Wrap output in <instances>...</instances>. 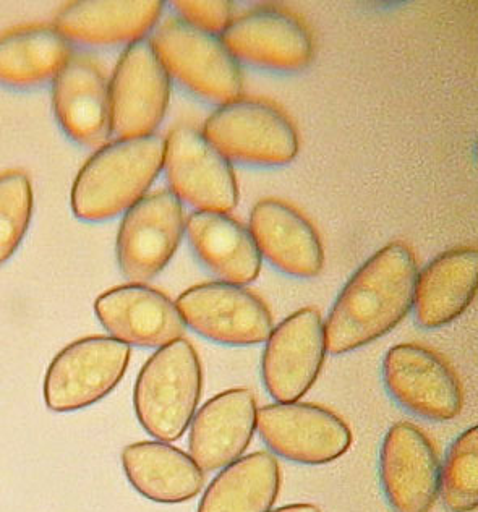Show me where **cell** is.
Returning a JSON list of instances; mask_svg holds the SVG:
<instances>
[{"label":"cell","instance_id":"cell-9","mask_svg":"<svg viewBox=\"0 0 478 512\" xmlns=\"http://www.w3.org/2000/svg\"><path fill=\"white\" fill-rule=\"evenodd\" d=\"M175 305L187 328L222 346H257L273 333L266 303L244 286L205 282L187 289Z\"/></svg>","mask_w":478,"mask_h":512},{"label":"cell","instance_id":"cell-27","mask_svg":"<svg viewBox=\"0 0 478 512\" xmlns=\"http://www.w3.org/2000/svg\"><path fill=\"white\" fill-rule=\"evenodd\" d=\"M33 216V187L22 171L0 174V265L15 255Z\"/></svg>","mask_w":478,"mask_h":512},{"label":"cell","instance_id":"cell-4","mask_svg":"<svg viewBox=\"0 0 478 512\" xmlns=\"http://www.w3.org/2000/svg\"><path fill=\"white\" fill-rule=\"evenodd\" d=\"M150 43L169 77L193 96L218 106L240 99L242 70L219 36L172 17L154 30Z\"/></svg>","mask_w":478,"mask_h":512},{"label":"cell","instance_id":"cell-15","mask_svg":"<svg viewBox=\"0 0 478 512\" xmlns=\"http://www.w3.org/2000/svg\"><path fill=\"white\" fill-rule=\"evenodd\" d=\"M221 41L239 64L299 72L313 59V39L302 23L279 10H253L232 20Z\"/></svg>","mask_w":478,"mask_h":512},{"label":"cell","instance_id":"cell-19","mask_svg":"<svg viewBox=\"0 0 478 512\" xmlns=\"http://www.w3.org/2000/svg\"><path fill=\"white\" fill-rule=\"evenodd\" d=\"M163 10L161 0H80L59 10L54 28L70 43L130 46L156 28Z\"/></svg>","mask_w":478,"mask_h":512},{"label":"cell","instance_id":"cell-22","mask_svg":"<svg viewBox=\"0 0 478 512\" xmlns=\"http://www.w3.org/2000/svg\"><path fill=\"white\" fill-rule=\"evenodd\" d=\"M185 232L198 261L219 281L235 286L257 281L263 258L252 234L237 219L195 211L185 222Z\"/></svg>","mask_w":478,"mask_h":512},{"label":"cell","instance_id":"cell-14","mask_svg":"<svg viewBox=\"0 0 478 512\" xmlns=\"http://www.w3.org/2000/svg\"><path fill=\"white\" fill-rule=\"evenodd\" d=\"M440 469L432 440L417 425L397 422L389 428L380 449V482L394 511H432Z\"/></svg>","mask_w":478,"mask_h":512},{"label":"cell","instance_id":"cell-26","mask_svg":"<svg viewBox=\"0 0 478 512\" xmlns=\"http://www.w3.org/2000/svg\"><path fill=\"white\" fill-rule=\"evenodd\" d=\"M444 508L451 512H472L478 508V428H467L449 446L440 469Z\"/></svg>","mask_w":478,"mask_h":512},{"label":"cell","instance_id":"cell-2","mask_svg":"<svg viewBox=\"0 0 478 512\" xmlns=\"http://www.w3.org/2000/svg\"><path fill=\"white\" fill-rule=\"evenodd\" d=\"M163 166L164 140L158 135L101 146L73 182V214L82 221L101 222L127 213L146 197Z\"/></svg>","mask_w":478,"mask_h":512},{"label":"cell","instance_id":"cell-13","mask_svg":"<svg viewBox=\"0 0 478 512\" xmlns=\"http://www.w3.org/2000/svg\"><path fill=\"white\" fill-rule=\"evenodd\" d=\"M328 354L325 323L313 307L273 329L261 357V380L276 402H297L313 388Z\"/></svg>","mask_w":478,"mask_h":512},{"label":"cell","instance_id":"cell-12","mask_svg":"<svg viewBox=\"0 0 478 512\" xmlns=\"http://www.w3.org/2000/svg\"><path fill=\"white\" fill-rule=\"evenodd\" d=\"M171 192L197 211L229 214L239 203L231 164L203 133L175 127L164 140V166Z\"/></svg>","mask_w":478,"mask_h":512},{"label":"cell","instance_id":"cell-1","mask_svg":"<svg viewBox=\"0 0 478 512\" xmlns=\"http://www.w3.org/2000/svg\"><path fill=\"white\" fill-rule=\"evenodd\" d=\"M419 266L401 242L386 245L347 281L325 323L328 354L344 355L391 333L414 307Z\"/></svg>","mask_w":478,"mask_h":512},{"label":"cell","instance_id":"cell-18","mask_svg":"<svg viewBox=\"0 0 478 512\" xmlns=\"http://www.w3.org/2000/svg\"><path fill=\"white\" fill-rule=\"evenodd\" d=\"M248 231L261 258L292 278H316L325 266L320 235L304 214L284 201L263 200L250 213Z\"/></svg>","mask_w":478,"mask_h":512},{"label":"cell","instance_id":"cell-8","mask_svg":"<svg viewBox=\"0 0 478 512\" xmlns=\"http://www.w3.org/2000/svg\"><path fill=\"white\" fill-rule=\"evenodd\" d=\"M257 431L271 454L302 466L338 461L352 446V430L346 420L308 402H273L261 407Z\"/></svg>","mask_w":478,"mask_h":512},{"label":"cell","instance_id":"cell-17","mask_svg":"<svg viewBox=\"0 0 478 512\" xmlns=\"http://www.w3.org/2000/svg\"><path fill=\"white\" fill-rule=\"evenodd\" d=\"M257 414V399L250 389H227L211 397L188 427L190 457L203 472H216L237 461L252 443Z\"/></svg>","mask_w":478,"mask_h":512},{"label":"cell","instance_id":"cell-16","mask_svg":"<svg viewBox=\"0 0 478 512\" xmlns=\"http://www.w3.org/2000/svg\"><path fill=\"white\" fill-rule=\"evenodd\" d=\"M94 313L111 338L127 346L161 349L187 331L175 302L145 284L109 289L94 302Z\"/></svg>","mask_w":478,"mask_h":512},{"label":"cell","instance_id":"cell-24","mask_svg":"<svg viewBox=\"0 0 478 512\" xmlns=\"http://www.w3.org/2000/svg\"><path fill=\"white\" fill-rule=\"evenodd\" d=\"M281 490V467L268 451L242 456L221 469L197 512H269Z\"/></svg>","mask_w":478,"mask_h":512},{"label":"cell","instance_id":"cell-11","mask_svg":"<svg viewBox=\"0 0 478 512\" xmlns=\"http://www.w3.org/2000/svg\"><path fill=\"white\" fill-rule=\"evenodd\" d=\"M182 201L171 190L150 193L120 222L117 263L133 284L156 278L172 260L185 234Z\"/></svg>","mask_w":478,"mask_h":512},{"label":"cell","instance_id":"cell-10","mask_svg":"<svg viewBox=\"0 0 478 512\" xmlns=\"http://www.w3.org/2000/svg\"><path fill=\"white\" fill-rule=\"evenodd\" d=\"M383 383L394 401L419 419L449 422L464 407L461 381L433 350L397 344L383 359Z\"/></svg>","mask_w":478,"mask_h":512},{"label":"cell","instance_id":"cell-6","mask_svg":"<svg viewBox=\"0 0 478 512\" xmlns=\"http://www.w3.org/2000/svg\"><path fill=\"white\" fill-rule=\"evenodd\" d=\"M132 349L111 336L78 339L60 350L44 376V402L57 414L94 406L119 386Z\"/></svg>","mask_w":478,"mask_h":512},{"label":"cell","instance_id":"cell-7","mask_svg":"<svg viewBox=\"0 0 478 512\" xmlns=\"http://www.w3.org/2000/svg\"><path fill=\"white\" fill-rule=\"evenodd\" d=\"M171 77L150 39L127 46L109 83L111 137H150L166 116Z\"/></svg>","mask_w":478,"mask_h":512},{"label":"cell","instance_id":"cell-5","mask_svg":"<svg viewBox=\"0 0 478 512\" xmlns=\"http://www.w3.org/2000/svg\"><path fill=\"white\" fill-rule=\"evenodd\" d=\"M203 137L234 163L284 166L299 153V135L278 107L255 99H237L208 117Z\"/></svg>","mask_w":478,"mask_h":512},{"label":"cell","instance_id":"cell-25","mask_svg":"<svg viewBox=\"0 0 478 512\" xmlns=\"http://www.w3.org/2000/svg\"><path fill=\"white\" fill-rule=\"evenodd\" d=\"M73 57L54 26H26L0 36V85L31 88L54 82Z\"/></svg>","mask_w":478,"mask_h":512},{"label":"cell","instance_id":"cell-29","mask_svg":"<svg viewBox=\"0 0 478 512\" xmlns=\"http://www.w3.org/2000/svg\"><path fill=\"white\" fill-rule=\"evenodd\" d=\"M269 512H321L318 506L310 503H295V504H287V506H282V508L271 509Z\"/></svg>","mask_w":478,"mask_h":512},{"label":"cell","instance_id":"cell-21","mask_svg":"<svg viewBox=\"0 0 478 512\" xmlns=\"http://www.w3.org/2000/svg\"><path fill=\"white\" fill-rule=\"evenodd\" d=\"M478 287V252L454 248L419 271L415 284V321L423 329L443 328L472 305Z\"/></svg>","mask_w":478,"mask_h":512},{"label":"cell","instance_id":"cell-28","mask_svg":"<svg viewBox=\"0 0 478 512\" xmlns=\"http://www.w3.org/2000/svg\"><path fill=\"white\" fill-rule=\"evenodd\" d=\"M171 5L182 22L219 38L234 20L229 0H175Z\"/></svg>","mask_w":478,"mask_h":512},{"label":"cell","instance_id":"cell-20","mask_svg":"<svg viewBox=\"0 0 478 512\" xmlns=\"http://www.w3.org/2000/svg\"><path fill=\"white\" fill-rule=\"evenodd\" d=\"M60 127L75 143L101 148L111 137L109 83L90 57L73 56L52 82Z\"/></svg>","mask_w":478,"mask_h":512},{"label":"cell","instance_id":"cell-23","mask_svg":"<svg viewBox=\"0 0 478 512\" xmlns=\"http://www.w3.org/2000/svg\"><path fill=\"white\" fill-rule=\"evenodd\" d=\"M120 459L130 485L154 503H185L205 487V472L171 443L138 441L125 446Z\"/></svg>","mask_w":478,"mask_h":512},{"label":"cell","instance_id":"cell-3","mask_svg":"<svg viewBox=\"0 0 478 512\" xmlns=\"http://www.w3.org/2000/svg\"><path fill=\"white\" fill-rule=\"evenodd\" d=\"M203 391L200 357L187 339L156 350L138 373L133 409L154 440L174 443L185 435L197 414Z\"/></svg>","mask_w":478,"mask_h":512}]
</instances>
